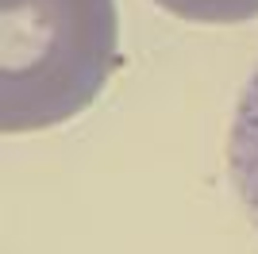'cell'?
<instances>
[{"label":"cell","instance_id":"6da1fadb","mask_svg":"<svg viewBox=\"0 0 258 254\" xmlns=\"http://www.w3.org/2000/svg\"><path fill=\"white\" fill-rule=\"evenodd\" d=\"M123 66L116 0H0V131L85 112Z\"/></svg>","mask_w":258,"mask_h":254},{"label":"cell","instance_id":"7a4b0ae2","mask_svg":"<svg viewBox=\"0 0 258 254\" xmlns=\"http://www.w3.org/2000/svg\"><path fill=\"white\" fill-rule=\"evenodd\" d=\"M227 177L250 227L258 231V62L239 89L231 127H227Z\"/></svg>","mask_w":258,"mask_h":254},{"label":"cell","instance_id":"3957f363","mask_svg":"<svg viewBox=\"0 0 258 254\" xmlns=\"http://www.w3.org/2000/svg\"><path fill=\"white\" fill-rule=\"evenodd\" d=\"M185 23H247L258 20V0H154Z\"/></svg>","mask_w":258,"mask_h":254}]
</instances>
